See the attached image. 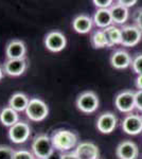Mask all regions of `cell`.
<instances>
[{
    "instance_id": "6da1fadb",
    "label": "cell",
    "mask_w": 142,
    "mask_h": 159,
    "mask_svg": "<svg viewBox=\"0 0 142 159\" xmlns=\"http://www.w3.org/2000/svg\"><path fill=\"white\" fill-rule=\"evenodd\" d=\"M51 142L55 150L66 152L76 148L77 144V136L76 133L68 129H58L53 133Z\"/></svg>"
},
{
    "instance_id": "7a4b0ae2",
    "label": "cell",
    "mask_w": 142,
    "mask_h": 159,
    "mask_svg": "<svg viewBox=\"0 0 142 159\" xmlns=\"http://www.w3.org/2000/svg\"><path fill=\"white\" fill-rule=\"evenodd\" d=\"M49 114L48 105L40 99L33 98L30 99L29 105L25 109V115L30 120L35 122L43 121L47 118Z\"/></svg>"
},
{
    "instance_id": "3957f363",
    "label": "cell",
    "mask_w": 142,
    "mask_h": 159,
    "mask_svg": "<svg viewBox=\"0 0 142 159\" xmlns=\"http://www.w3.org/2000/svg\"><path fill=\"white\" fill-rule=\"evenodd\" d=\"M53 145L51 138L47 135H39L33 140L32 152L33 155L38 159H47L53 152Z\"/></svg>"
},
{
    "instance_id": "277c9868",
    "label": "cell",
    "mask_w": 142,
    "mask_h": 159,
    "mask_svg": "<svg viewBox=\"0 0 142 159\" xmlns=\"http://www.w3.org/2000/svg\"><path fill=\"white\" fill-rule=\"evenodd\" d=\"M77 108L85 114H91L99 107V98L94 91H85L76 99Z\"/></svg>"
},
{
    "instance_id": "5b68a950",
    "label": "cell",
    "mask_w": 142,
    "mask_h": 159,
    "mask_svg": "<svg viewBox=\"0 0 142 159\" xmlns=\"http://www.w3.org/2000/svg\"><path fill=\"white\" fill-rule=\"evenodd\" d=\"M31 134V129L28 123L24 121H18L16 124L10 127L9 129V138L13 143L20 144L25 143L29 139Z\"/></svg>"
},
{
    "instance_id": "8992f818",
    "label": "cell",
    "mask_w": 142,
    "mask_h": 159,
    "mask_svg": "<svg viewBox=\"0 0 142 159\" xmlns=\"http://www.w3.org/2000/svg\"><path fill=\"white\" fill-rule=\"evenodd\" d=\"M66 45V36L59 31H51L46 35L45 46L51 52H59V51L65 49Z\"/></svg>"
},
{
    "instance_id": "52a82bcc",
    "label": "cell",
    "mask_w": 142,
    "mask_h": 159,
    "mask_svg": "<svg viewBox=\"0 0 142 159\" xmlns=\"http://www.w3.org/2000/svg\"><path fill=\"white\" fill-rule=\"evenodd\" d=\"M115 104L121 112H131L136 107L135 92L131 90L122 91L116 97Z\"/></svg>"
},
{
    "instance_id": "ba28073f",
    "label": "cell",
    "mask_w": 142,
    "mask_h": 159,
    "mask_svg": "<svg viewBox=\"0 0 142 159\" xmlns=\"http://www.w3.org/2000/svg\"><path fill=\"white\" fill-rule=\"evenodd\" d=\"M121 35H122L121 45L125 47H134L141 40L142 32L138 27L126 25L121 29Z\"/></svg>"
},
{
    "instance_id": "9c48e42d",
    "label": "cell",
    "mask_w": 142,
    "mask_h": 159,
    "mask_svg": "<svg viewBox=\"0 0 142 159\" xmlns=\"http://www.w3.org/2000/svg\"><path fill=\"white\" fill-rule=\"evenodd\" d=\"M79 159H98L99 157V148L92 142L85 141L76 145L74 151Z\"/></svg>"
},
{
    "instance_id": "30bf717a",
    "label": "cell",
    "mask_w": 142,
    "mask_h": 159,
    "mask_svg": "<svg viewBox=\"0 0 142 159\" xmlns=\"http://www.w3.org/2000/svg\"><path fill=\"white\" fill-rule=\"evenodd\" d=\"M117 126V117L112 112H104L100 115L97 121V129L102 134H110Z\"/></svg>"
},
{
    "instance_id": "8fae6325",
    "label": "cell",
    "mask_w": 142,
    "mask_h": 159,
    "mask_svg": "<svg viewBox=\"0 0 142 159\" xmlns=\"http://www.w3.org/2000/svg\"><path fill=\"white\" fill-rule=\"evenodd\" d=\"M123 130L128 135H138L142 132V117L138 115H127L122 123Z\"/></svg>"
},
{
    "instance_id": "7c38bea8",
    "label": "cell",
    "mask_w": 142,
    "mask_h": 159,
    "mask_svg": "<svg viewBox=\"0 0 142 159\" xmlns=\"http://www.w3.org/2000/svg\"><path fill=\"white\" fill-rule=\"evenodd\" d=\"M27 48L24 42L19 39L11 40L7 46L6 54L7 56V60H21L25 58Z\"/></svg>"
},
{
    "instance_id": "4fadbf2b",
    "label": "cell",
    "mask_w": 142,
    "mask_h": 159,
    "mask_svg": "<svg viewBox=\"0 0 142 159\" xmlns=\"http://www.w3.org/2000/svg\"><path fill=\"white\" fill-rule=\"evenodd\" d=\"M117 156L119 159H136L138 157V147L133 141H123L117 148Z\"/></svg>"
},
{
    "instance_id": "5bb4252c",
    "label": "cell",
    "mask_w": 142,
    "mask_h": 159,
    "mask_svg": "<svg viewBox=\"0 0 142 159\" xmlns=\"http://www.w3.org/2000/svg\"><path fill=\"white\" fill-rule=\"evenodd\" d=\"M27 69V61L21 60H7L4 64V73L10 76H19Z\"/></svg>"
},
{
    "instance_id": "9a60e30c",
    "label": "cell",
    "mask_w": 142,
    "mask_h": 159,
    "mask_svg": "<svg viewBox=\"0 0 142 159\" xmlns=\"http://www.w3.org/2000/svg\"><path fill=\"white\" fill-rule=\"evenodd\" d=\"M131 61H131V55L126 51L123 50L116 51L112 55V57H110V64H112V66L113 68L119 69V70L130 67L131 65Z\"/></svg>"
},
{
    "instance_id": "2e32d148",
    "label": "cell",
    "mask_w": 142,
    "mask_h": 159,
    "mask_svg": "<svg viewBox=\"0 0 142 159\" xmlns=\"http://www.w3.org/2000/svg\"><path fill=\"white\" fill-rule=\"evenodd\" d=\"M92 20L89 16L86 15H79L72 21V28L76 32L80 34H86L92 28Z\"/></svg>"
},
{
    "instance_id": "e0dca14e",
    "label": "cell",
    "mask_w": 142,
    "mask_h": 159,
    "mask_svg": "<svg viewBox=\"0 0 142 159\" xmlns=\"http://www.w3.org/2000/svg\"><path fill=\"white\" fill-rule=\"evenodd\" d=\"M30 100L22 92H16L11 97V99L9 100V106L16 110L17 112L19 111H25L28 105H29Z\"/></svg>"
},
{
    "instance_id": "ac0fdd59",
    "label": "cell",
    "mask_w": 142,
    "mask_h": 159,
    "mask_svg": "<svg viewBox=\"0 0 142 159\" xmlns=\"http://www.w3.org/2000/svg\"><path fill=\"white\" fill-rule=\"evenodd\" d=\"M94 21L99 28H104V29H106V28L110 27L112 24L110 10L109 9L98 10L94 16Z\"/></svg>"
},
{
    "instance_id": "d6986e66",
    "label": "cell",
    "mask_w": 142,
    "mask_h": 159,
    "mask_svg": "<svg viewBox=\"0 0 142 159\" xmlns=\"http://www.w3.org/2000/svg\"><path fill=\"white\" fill-rule=\"evenodd\" d=\"M19 120V116L16 110L11 108L10 106L4 107L0 111V122L4 125V126L11 127L13 125H15Z\"/></svg>"
},
{
    "instance_id": "ffe728a7",
    "label": "cell",
    "mask_w": 142,
    "mask_h": 159,
    "mask_svg": "<svg viewBox=\"0 0 142 159\" xmlns=\"http://www.w3.org/2000/svg\"><path fill=\"white\" fill-rule=\"evenodd\" d=\"M110 14H112V22L118 25H123L128 18V9L122 7L121 4H113L110 7Z\"/></svg>"
},
{
    "instance_id": "44dd1931",
    "label": "cell",
    "mask_w": 142,
    "mask_h": 159,
    "mask_svg": "<svg viewBox=\"0 0 142 159\" xmlns=\"http://www.w3.org/2000/svg\"><path fill=\"white\" fill-rule=\"evenodd\" d=\"M104 32L108 40V47H112V46L121 43L122 42L121 29H119L116 25H110V27L106 28V29H104Z\"/></svg>"
},
{
    "instance_id": "7402d4cb",
    "label": "cell",
    "mask_w": 142,
    "mask_h": 159,
    "mask_svg": "<svg viewBox=\"0 0 142 159\" xmlns=\"http://www.w3.org/2000/svg\"><path fill=\"white\" fill-rule=\"evenodd\" d=\"M91 43L95 49H101V48L108 47V40L105 35L104 30H98L92 34L91 36Z\"/></svg>"
},
{
    "instance_id": "603a6c76",
    "label": "cell",
    "mask_w": 142,
    "mask_h": 159,
    "mask_svg": "<svg viewBox=\"0 0 142 159\" xmlns=\"http://www.w3.org/2000/svg\"><path fill=\"white\" fill-rule=\"evenodd\" d=\"M12 159H34V155L32 153H30L29 151L19 150L15 151L14 154H13Z\"/></svg>"
},
{
    "instance_id": "cb8c5ba5",
    "label": "cell",
    "mask_w": 142,
    "mask_h": 159,
    "mask_svg": "<svg viewBox=\"0 0 142 159\" xmlns=\"http://www.w3.org/2000/svg\"><path fill=\"white\" fill-rule=\"evenodd\" d=\"M131 67H133L134 71H135L138 75L142 74V54L137 55L136 57L134 58L133 61H131Z\"/></svg>"
},
{
    "instance_id": "d4e9b609",
    "label": "cell",
    "mask_w": 142,
    "mask_h": 159,
    "mask_svg": "<svg viewBox=\"0 0 142 159\" xmlns=\"http://www.w3.org/2000/svg\"><path fill=\"white\" fill-rule=\"evenodd\" d=\"M15 151L7 145H0V159H12Z\"/></svg>"
},
{
    "instance_id": "484cf974",
    "label": "cell",
    "mask_w": 142,
    "mask_h": 159,
    "mask_svg": "<svg viewBox=\"0 0 142 159\" xmlns=\"http://www.w3.org/2000/svg\"><path fill=\"white\" fill-rule=\"evenodd\" d=\"M94 3L100 9H110L113 6L112 0H94Z\"/></svg>"
},
{
    "instance_id": "4316f807",
    "label": "cell",
    "mask_w": 142,
    "mask_h": 159,
    "mask_svg": "<svg viewBox=\"0 0 142 159\" xmlns=\"http://www.w3.org/2000/svg\"><path fill=\"white\" fill-rule=\"evenodd\" d=\"M135 96H136V107L142 111V90H138L137 92H135Z\"/></svg>"
},
{
    "instance_id": "83f0119b",
    "label": "cell",
    "mask_w": 142,
    "mask_h": 159,
    "mask_svg": "<svg viewBox=\"0 0 142 159\" xmlns=\"http://www.w3.org/2000/svg\"><path fill=\"white\" fill-rule=\"evenodd\" d=\"M137 0H119L118 3L121 4L122 7H126V9H128V7H134L135 4H137Z\"/></svg>"
},
{
    "instance_id": "f1b7e54d",
    "label": "cell",
    "mask_w": 142,
    "mask_h": 159,
    "mask_svg": "<svg viewBox=\"0 0 142 159\" xmlns=\"http://www.w3.org/2000/svg\"><path fill=\"white\" fill-rule=\"evenodd\" d=\"M136 24H137V27H138L139 29H140L141 32H142V10H140V11L137 13Z\"/></svg>"
},
{
    "instance_id": "f546056e",
    "label": "cell",
    "mask_w": 142,
    "mask_h": 159,
    "mask_svg": "<svg viewBox=\"0 0 142 159\" xmlns=\"http://www.w3.org/2000/svg\"><path fill=\"white\" fill-rule=\"evenodd\" d=\"M62 158H63V154H61L59 151L56 150V151H53L52 154H51L47 159H62Z\"/></svg>"
},
{
    "instance_id": "4dcf8cb0",
    "label": "cell",
    "mask_w": 142,
    "mask_h": 159,
    "mask_svg": "<svg viewBox=\"0 0 142 159\" xmlns=\"http://www.w3.org/2000/svg\"><path fill=\"white\" fill-rule=\"evenodd\" d=\"M62 159H79V157L76 156V154L74 152L72 153H66L63 154V158Z\"/></svg>"
},
{
    "instance_id": "1f68e13d",
    "label": "cell",
    "mask_w": 142,
    "mask_h": 159,
    "mask_svg": "<svg viewBox=\"0 0 142 159\" xmlns=\"http://www.w3.org/2000/svg\"><path fill=\"white\" fill-rule=\"evenodd\" d=\"M136 86H137V88H138L139 90H142V74H140V75L137 76V79H136Z\"/></svg>"
},
{
    "instance_id": "d6a6232c",
    "label": "cell",
    "mask_w": 142,
    "mask_h": 159,
    "mask_svg": "<svg viewBox=\"0 0 142 159\" xmlns=\"http://www.w3.org/2000/svg\"><path fill=\"white\" fill-rule=\"evenodd\" d=\"M2 76H3V71H2L1 67H0V80L2 79Z\"/></svg>"
}]
</instances>
